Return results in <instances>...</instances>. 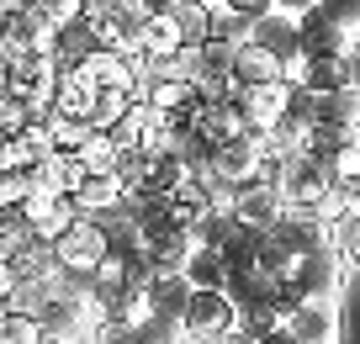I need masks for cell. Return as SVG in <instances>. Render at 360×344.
<instances>
[{"label": "cell", "mask_w": 360, "mask_h": 344, "mask_svg": "<svg viewBox=\"0 0 360 344\" xmlns=\"http://www.w3.org/2000/svg\"><path fill=\"white\" fill-rule=\"evenodd\" d=\"M32 318L43 323V333H58V339H75V344H90V333L101 329L96 297L85 291V281H69V276L53 281V291L43 297V307Z\"/></svg>", "instance_id": "1"}, {"label": "cell", "mask_w": 360, "mask_h": 344, "mask_svg": "<svg viewBox=\"0 0 360 344\" xmlns=\"http://www.w3.org/2000/svg\"><path fill=\"white\" fill-rule=\"evenodd\" d=\"M112 249H117L112 244V228H106L101 217H75L64 234L53 238L58 270H64L69 281H90V276H96V265H101Z\"/></svg>", "instance_id": "2"}, {"label": "cell", "mask_w": 360, "mask_h": 344, "mask_svg": "<svg viewBox=\"0 0 360 344\" xmlns=\"http://www.w3.org/2000/svg\"><path fill=\"white\" fill-rule=\"evenodd\" d=\"M286 333L297 344H339L345 339V297L339 291H313L286 307Z\"/></svg>", "instance_id": "3"}, {"label": "cell", "mask_w": 360, "mask_h": 344, "mask_svg": "<svg viewBox=\"0 0 360 344\" xmlns=\"http://www.w3.org/2000/svg\"><path fill=\"white\" fill-rule=\"evenodd\" d=\"M345 270H349L345 249H334V244H313L307 255H297V260H292V276L281 281L286 307H292L297 297H313V291H345Z\"/></svg>", "instance_id": "4"}, {"label": "cell", "mask_w": 360, "mask_h": 344, "mask_svg": "<svg viewBox=\"0 0 360 344\" xmlns=\"http://www.w3.org/2000/svg\"><path fill=\"white\" fill-rule=\"evenodd\" d=\"M281 196H286V207H297V212H318L328 196H334V170L323 165V159H313V154H292V159H281Z\"/></svg>", "instance_id": "5"}, {"label": "cell", "mask_w": 360, "mask_h": 344, "mask_svg": "<svg viewBox=\"0 0 360 344\" xmlns=\"http://www.w3.org/2000/svg\"><path fill=\"white\" fill-rule=\"evenodd\" d=\"M238 323V302L228 291H191L180 312V344H212Z\"/></svg>", "instance_id": "6"}, {"label": "cell", "mask_w": 360, "mask_h": 344, "mask_svg": "<svg viewBox=\"0 0 360 344\" xmlns=\"http://www.w3.org/2000/svg\"><path fill=\"white\" fill-rule=\"evenodd\" d=\"M292 96H297V90L286 85V79H276V85H238L233 106H238V117H244V133L270 138L276 127L286 122V111H292Z\"/></svg>", "instance_id": "7"}, {"label": "cell", "mask_w": 360, "mask_h": 344, "mask_svg": "<svg viewBox=\"0 0 360 344\" xmlns=\"http://www.w3.org/2000/svg\"><path fill=\"white\" fill-rule=\"evenodd\" d=\"M148 16H154V6H148V0H112V6H106V16L96 22V43H106V48H117V53L138 58V53H143V27H148Z\"/></svg>", "instance_id": "8"}, {"label": "cell", "mask_w": 360, "mask_h": 344, "mask_svg": "<svg viewBox=\"0 0 360 344\" xmlns=\"http://www.w3.org/2000/svg\"><path fill=\"white\" fill-rule=\"evenodd\" d=\"M265 138L255 133H233L223 138V144H212V159H207V170H212L217 180H228V186H244V180L259 175V165H265Z\"/></svg>", "instance_id": "9"}, {"label": "cell", "mask_w": 360, "mask_h": 344, "mask_svg": "<svg viewBox=\"0 0 360 344\" xmlns=\"http://www.w3.org/2000/svg\"><path fill=\"white\" fill-rule=\"evenodd\" d=\"M27 217V228H32V238H43V244H53L58 234H64L75 217H85L79 212V201L75 196H53V191H43V186H32L22 196V207H16Z\"/></svg>", "instance_id": "10"}, {"label": "cell", "mask_w": 360, "mask_h": 344, "mask_svg": "<svg viewBox=\"0 0 360 344\" xmlns=\"http://www.w3.org/2000/svg\"><path fill=\"white\" fill-rule=\"evenodd\" d=\"M286 212V196H281V180H270V175H255L244 180V186L233 191V217L244 222L249 234H265L270 222Z\"/></svg>", "instance_id": "11"}, {"label": "cell", "mask_w": 360, "mask_h": 344, "mask_svg": "<svg viewBox=\"0 0 360 344\" xmlns=\"http://www.w3.org/2000/svg\"><path fill=\"white\" fill-rule=\"evenodd\" d=\"M90 344H180V323L143 312V318H101Z\"/></svg>", "instance_id": "12"}, {"label": "cell", "mask_w": 360, "mask_h": 344, "mask_svg": "<svg viewBox=\"0 0 360 344\" xmlns=\"http://www.w3.org/2000/svg\"><path fill=\"white\" fill-rule=\"evenodd\" d=\"M313 122L318 133H328L339 144V138L360 133V85H339L328 90V96H313Z\"/></svg>", "instance_id": "13"}, {"label": "cell", "mask_w": 360, "mask_h": 344, "mask_svg": "<svg viewBox=\"0 0 360 344\" xmlns=\"http://www.w3.org/2000/svg\"><path fill=\"white\" fill-rule=\"evenodd\" d=\"M79 69H85V79L96 90H133L138 96V64L127 53H117V48H106V43H96L85 58H79Z\"/></svg>", "instance_id": "14"}, {"label": "cell", "mask_w": 360, "mask_h": 344, "mask_svg": "<svg viewBox=\"0 0 360 344\" xmlns=\"http://www.w3.org/2000/svg\"><path fill=\"white\" fill-rule=\"evenodd\" d=\"M244 43H259V48H270V53H292L297 43H302V16L297 11H286V6H270V11H259L255 22H249V37Z\"/></svg>", "instance_id": "15"}, {"label": "cell", "mask_w": 360, "mask_h": 344, "mask_svg": "<svg viewBox=\"0 0 360 344\" xmlns=\"http://www.w3.org/2000/svg\"><path fill=\"white\" fill-rule=\"evenodd\" d=\"M138 255L148 260V270H180L186 265V255H191V228H180V222H165L154 238H143L138 244Z\"/></svg>", "instance_id": "16"}, {"label": "cell", "mask_w": 360, "mask_h": 344, "mask_svg": "<svg viewBox=\"0 0 360 344\" xmlns=\"http://www.w3.org/2000/svg\"><path fill=\"white\" fill-rule=\"evenodd\" d=\"M281 75V53H270L259 43H238L233 48V85H276Z\"/></svg>", "instance_id": "17"}, {"label": "cell", "mask_w": 360, "mask_h": 344, "mask_svg": "<svg viewBox=\"0 0 360 344\" xmlns=\"http://www.w3.org/2000/svg\"><path fill=\"white\" fill-rule=\"evenodd\" d=\"M75 201H79V212L85 217H117L122 212V186H117V175H79V186H75Z\"/></svg>", "instance_id": "18"}, {"label": "cell", "mask_w": 360, "mask_h": 344, "mask_svg": "<svg viewBox=\"0 0 360 344\" xmlns=\"http://www.w3.org/2000/svg\"><path fill=\"white\" fill-rule=\"evenodd\" d=\"M90 106H96V85L85 79V69H58V90H53V111L58 117H79L90 122Z\"/></svg>", "instance_id": "19"}, {"label": "cell", "mask_w": 360, "mask_h": 344, "mask_svg": "<svg viewBox=\"0 0 360 344\" xmlns=\"http://www.w3.org/2000/svg\"><path fill=\"white\" fill-rule=\"evenodd\" d=\"M79 175H85V170H79V159L75 154H43L32 165V186H43V191H53V196H75V186H79Z\"/></svg>", "instance_id": "20"}, {"label": "cell", "mask_w": 360, "mask_h": 344, "mask_svg": "<svg viewBox=\"0 0 360 344\" xmlns=\"http://www.w3.org/2000/svg\"><path fill=\"white\" fill-rule=\"evenodd\" d=\"M180 276H186V286H191V291H223V281H228V265H223V255H217V249H202V244H191V255H186Z\"/></svg>", "instance_id": "21"}, {"label": "cell", "mask_w": 360, "mask_h": 344, "mask_svg": "<svg viewBox=\"0 0 360 344\" xmlns=\"http://www.w3.org/2000/svg\"><path fill=\"white\" fill-rule=\"evenodd\" d=\"M79 170H90V175H117V165H122V148L112 144V133L106 127H90V138L79 144Z\"/></svg>", "instance_id": "22"}, {"label": "cell", "mask_w": 360, "mask_h": 344, "mask_svg": "<svg viewBox=\"0 0 360 344\" xmlns=\"http://www.w3.org/2000/svg\"><path fill=\"white\" fill-rule=\"evenodd\" d=\"M106 133H112V144L122 148V154H143V144H148V106H143V101H133Z\"/></svg>", "instance_id": "23"}, {"label": "cell", "mask_w": 360, "mask_h": 344, "mask_svg": "<svg viewBox=\"0 0 360 344\" xmlns=\"http://www.w3.org/2000/svg\"><path fill=\"white\" fill-rule=\"evenodd\" d=\"M11 265H16V276H22V281H58V276H64V270H58L53 244H43V238H32Z\"/></svg>", "instance_id": "24"}, {"label": "cell", "mask_w": 360, "mask_h": 344, "mask_svg": "<svg viewBox=\"0 0 360 344\" xmlns=\"http://www.w3.org/2000/svg\"><path fill=\"white\" fill-rule=\"evenodd\" d=\"M90 138V122H79V117H58V111H48V144L58 148V154H79V144Z\"/></svg>", "instance_id": "25"}, {"label": "cell", "mask_w": 360, "mask_h": 344, "mask_svg": "<svg viewBox=\"0 0 360 344\" xmlns=\"http://www.w3.org/2000/svg\"><path fill=\"white\" fill-rule=\"evenodd\" d=\"M27 244H32V228H27V217H22L16 207H6V212H0V260H16Z\"/></svg>", "instance_id": "26"}, {"label": "cell", "mask_w": 360, "mask_h": 344, "mask_svg": "<svg viewBox=\"0 0 360 344\" xmlns=\"http://www.w3.org/2000/svg\"><path fill=\"white\" fill-rule=\"evenodd\" d=\"M133 90H96V106H90V127H112L127 106H133Z\"/></svg>", "instance_id": "27"}, {"label": "cell", "mask_w": 360, "mask_h": 344, "mask_svg": "<svg viewBox=\"0 0 360 344\" xmlns=\"http://www.w3.org/2000/svg\"><path fill=\"white\" fill-rule=\"evenodd\" d=\"M323 165L334 170V180H349V175H360V133L339 138V144L328 148V159H323Z\"/></svg>", "instance_id": "28"}, {"label": "cell", "mask_w": 360, "mask_h": 344, "mask_svg": "<svg viewBox=\"0 0 360 344\" xmlns=\"http://www.w3.org/2000/svg\"><path fill=\"white\" fill-rule=\"evenodd\" d=\"M318 11H323L339 32H345V43H349V37H360V0H323Z\"/></svg>", "instance_id": "29"}, {"label": "cell", "mask_w": 360, "mask_h": 344, "mask_svg": "<svg viewBox=\"0 0 360 344\" xmlns=\"http://www.w3.org/2000/svg\"><path fill=\"white\" fill-rule=\"evenodd\" d=\"M43 339H48L43 323L27 318V312H11V318H6V329H0V344H43Z\"/></svg>", "instance_id": "30"}, {"label": "cell", "mask_w": 360, "mask_h": 344, "mask_svg": "<svg viewBox=\"0 0 360 344\" xmlns=\"http://www.w3.org/2000/svg\"><path fill=\"white\" fill-rule=\"evenodd\" d=\"M207 37H223V43H244L249 37V22L244 16H233V11H207Z\"/></svg>", "instance_id": "31"}, {"label": "cell", "mask_w": 360, "mask_h": 344, "mask_svg": "<svg viewBox=\"0 0 360 344\" xmlns=\"http://www.w3.org/2000/svg\"><path fill=\"white\" fill-rule=\"evenodd\" d=\"M27 191H32V170H0V212L22 207Z\"/></svg>", "instance_id": "32"}, {"label": "cell", "mask_w": 360, "mask_h": 344, "mask_svg": "<svg viewBox=\"0 0 360 344\" xmlns=\"http://www.w3.org/2000/svg\"><path fill=\"white\" fill-rule=\"evenodd\" d=\"M32 6L48 16V27H53V32H64V27L79 22V6H85V0H32Z\"/></svg>", "instance_id": "33"}, {"label": "cell", "mask_w": 360, "mask_h": 344, "mask_svg": "<svg viewBox=\"0 0 360 344\" xmlns=\"http://www.w3.org/2000/svg\"><path fill=\"white\" fill-rule=\"evenodd\" d=\"M334 196H339V212H345V217L360 228V175H349V180H334Z\"/></svg>", "instance_id": "34"}, {"label": "cell", "mask_w": 360, "mask_h": 344, "mask_svg": "<svg viewBox=\"0 0 360 344\" xmlns=\"http://www.w3.org/2000/svg\"><path fill=\"white\" fill-rule=\"evenodd\" d=\"M233 11V16H244V22H255L259 11H270V6H276V0H207V11Z\"/></svg>", "instance_id": "35"}, {"label": "cell", "mask_w": 360, "mask_h": 344, "mask_svg": "<svg viewBox=\"0 0 360 344\" xmlns=\"http://www.w3.org/2000/svg\"><path fill=\"white\" fill-rule=\"evenodd\" d=\"M212 344H259V339H255V329H249V323H244V318H238V323H233V329H228V333H217V339H212Z\"/></svg>", "instance_id": "36"}, {"label": "cell", "mask_w": 360, "mask_h": 344, "mask_svg": "<svg viewBox=\"0 0 360 344\" xmlns=\"http://www.w3.org/2000/svg\"><path fill=\"white\" fill-rule=\"evenodd\" d=\"M11 291H16V265H11V260H0V297L11 302Z\"/></svg>", "instance_id": "37"}, {"label": "cell", "mask_w": 360, "mask_h": 344, "mask_svg": "<svg viewBox=\"0 0 360 344\" xmlns=\"http://www.w3.org/2000/svg\"><path fill=\"white\" fill-rule=\"evenodd\" d=\"M255 339H259V344H297L292 333H286V323H281V329H270V333H255Z\"/></svg>", "instance_id": "38"}, {"label": "cell", "mask_w": 360, "mask_h": 344, "mask_svg": "<svg viewBox=\"0 0 360 344\" xmlns=\"http://www.w3.org/2000/svg\"><path fill=\"white\" fill-rule=\"evenodd\" d=\"M276 6H286V11H297V16H302V11H318L323 0H276Z\"/></svg>", "instance_id": "39"}, {"label": "cell", "mask_w": 360, "mask_h": 344, "mask_svg": "<svg viewBox=\"0 0 360 344\" xmlns=\"http://www.w3.org/2000/svg\"><path fill=\"white\" fill-rule=\"evenodd\" d=\"M345 260H349V265H355V270H360V234H355V238H349V249H345Z\"/></svg>", "instance_id": "40"}, {"label": "cell", "mask_w": 360, "mask_h": 344, "mask_svg": "<svg viewBox=\"0 0 360 344\" xmlns=\"http://www.w3.org/2000/svg\"><path fill=\"white\" fill-rule=\"evenodd\" d=\"M6 318H11V302H6V297H0V329H6Z\"/></svg>", "instance_id": "41"}, {"label": "cell", "mask_w": 360, "mask_h": 344, "mask_svg": "<svg viewBox=\"0 0 360 344\" xmlns=\"http://www.w3.org/2000/svg\"><path fill=\"white\" fill-rule=\"evenodd\" d=\"M43 344H75V339H58V333H48V339Z\"/></svg>", "instance_id": "42"}, {"label": "cell", "mask_w": 360, "mask_h": 344, "mask_svg": "<svg viewBox=\"0 0 360 344\" xmlns=\"http://www.w3.org/2000/svg\"><path fill=\"white\" fill-rule=\"evenodd\" d=\"M169 6H207V0H169Z\"/></svg>", "instance_id": "43"}, {"label": "cell", "mask_w": 360, "mask_h": 344, "mask_svg": "<svg viewBox=\"0 0 360 344\" xmlns=\"http://www.w3.org/2000/svg\"><path fill=\"white\" fill-rule=\"evenodd\" d=\"M148 6H169V0H148Z\"/></svg>", "instance_id": "44"}]
</instances>
